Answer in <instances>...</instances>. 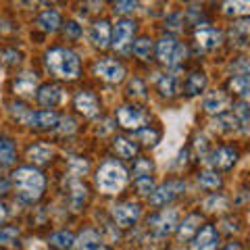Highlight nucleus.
Wrapping results in <instances>:
<instances>
[{
  "instance_id": "nucleus-48",
  "label": "nucleus",
  "mask_w": 250,
  "mask_h": 250,
  "mask_svg": "<svg viewBox=\"0 0 250 250\" xmlns=\"http://www.w3.org/2000/svg\"><path fill=\"white\" fill-rule=\"evenodd\" d=\"M223 250H242V248H240V244H236V242H231V244H228Z\"/></svg>"
},
{
  "instance_id": "nucleus-33",
  "label": "nucleus",
  "mask_w": 250,
  "mask_h": 250,
  "mask_svg": "<svg viewBox=\"0 0 250 250\" xmlns=\"http://www.w3.org/2000/svg\"><path fill=\"white\" fill-rule=\"evenodd\" d=\"M198 182L202 188H210V190H217L219 186H221V177L213 171H207V173H200L198 175Z\"/></svg>"
},
{
  "instance_id": "nucleus-26",
  "label": "nucleus",
  "mask_w": 250,
  "mask_h": 250,
  "mask_svg": "<svg viewBox=\"0 0 250 250\" xmlns=\"http://www.w3.org/2000/svg\"><path fill=\"white\" fill-rule=\"evenodd\" d=\"M229 88L233 90V94H238L242 100H246L248 94H250V77H248L246 73L233 75L231 82H229Z\"/></svg>"
},
{
  "instance_id": "nucleus-15",
  "label": "nucleus",
  "mask_w": 250,
  "mask_h": 250,
  "mask_svg": "<svg viewBox=\"0 0 250 250\" xmlns=\"http://www.w3.org/2000/svg\"><path fill=\"white\" fill-rule=\"evenodd\" d=\"M27 123L36 129H50L59 123V115L54 111H36V113H29Z\"/></svg>"
},
{
  "instance_id": "nucleus-47",
  "label": "nucleus",
  "mask_w": 250,
  "mask_h": 250,
  "mask_svg": "<svg viewBox=\"0 0 250 250\" xmlns=\"http://www.w3.org/2000/svg\"><path fill=\"white\" fill-rule=\"evenodd\" d=\"M9 188H11V182H9V177L0 173V194H6V192H9Z\"/></svg>"
},
{
  "instance_id": "nucleus-8",
  "label": "nucleus",
  "mask_w": 250,
  "mask_h": 250,
  "mask_svg": "<svg viewBox=\"0 0 250 250\" xmlns=\"http://www.w3.org/2000/svg\"><path fill=\"white\" fill-rule=\"evenodd\" d=\"M140 213H142V208H140L138 202H123V205L113 208V217H115L117 225H121V228H129V225H134L138 221Z\"/></svg>"
},
{
  "instance_id": "nucleus-39",
  "label": "nucleus",
  "mask_w": 250,
  "mask_h": 250,
  "mask_svg": "<svg viewBox=\"0 0 250 250\" xmlns=\"http://www.w3.org/2000/svg\"><path fill=\"white\" fill-rule=\"evenodd\" d=\"M236 123H238V119L233 115H219V119L215 121V127L219 125V129H236Z\"/></svg>"
},
{
  "instance_id": "nucleus-49",
  "label": "nucleus",
  "mask_w": 250,
  "mask_h": 250,
  "mask_svg": "<svg viewBox=\"0 0 250 250\" xmlns=\"http://www.w3.org/2000/svg\"><path fill=\"white\" fill-rule=\"evenodd\" d=\"M4 217H6V207L0 205V221H4Z\"/></svg>"
},
{
  "instance_id": "nucleus-17",
  "label": "nucleus",
  "mask_w": 250,
  "mask_h": 250,
  "mask_svg": "<svg viewBox=\"0 0 250 250\" xmlns=\"http://www.w3.org/2000/svg\"><path fill=\"white\" fill-rule=\"evenodd\" d=\"M13 90L19 96H34V92H38V77L34 73H23L13 82Z\"/></svg>"
},
{
  "instance_id": "nucleus-12",
  "label": "nucleus",
  "mask_w": 250,
  "mask_h": 250,
  "mask_svg": "<svg viewBox=\"0 0 250 250\" xmlns=\"http://www.w3.org/2000/svg\"><path fill=\"white\" fill-rule=\"evenodd\" d=\"M221 31L215 29V27H210V25H198L196 29V42L200 48H205V50H210V48H215V46L221 44Z\"/></svg>"
},
{
  "instance_id": "nucleus-18",
  "label": "nucleus",
  "mask_w": 250,
  "mask_h": 250,
  "mask_svg": "<svg viewBox=\"0 0 250 250\" xmlns=\"http://www.w3.org/2000/svg\"><path fill=\"white\" fill-rule=\"evenodd\" d=\"M62 90L59 88V85H52V83H46L42 85L40 90H38V100H40V104L44 106H54V104H59L61 100H62Z\"/></svg>"
},
{
  "instance_id": "nucleus-30",
  "label": "nucleus",
  "mask_w": 250,
  "mask_h": 250,
  "mask_svg": "<svg viewBox=\"0 0 250 250\" xmlns=\"http://www.w3.org/2000/svg\"><path fill=\"white\" fill-rule=\"evenodd\" d=\"M48 242H50V246H54V248L67 250V248L73 246L75 238H73V233H69V231H57V233H52Z\"/></svg>"
},
{
  "instance_id": "nucleus-31",
  "label": "nucleus",
  "mask_w": 250,
  "mask_h": 250,
  "mask_svg": "<svg viewBox=\"0 0 250 250\" xmlns=\"http://www.w3.org/2000/svg\"><path fill=\"white\" fill-rule=\"evenodd\" d=\"M85 192L88 190H85V186L82 182H77V179L71 182V205L75 210H80V207L85 202Z\"/></svg>"
},
{
  "instance_id": "nucleus-14",
  "label": "nucleus",
  "mask_w": 250,
  "mask_h": 250,
  "mask_svg": "<svg viewBox=\"0 0 250 250\" xmlns=\"http://www.w3.org/2000/svg\"><path fill=\"white\" fill-rule=\"evenodd\" d=\"M217 244H219L217 229L213 228V225H207V228L200 229L196 240H194L192 250H217Z\"/></svg>"
},
{
  "instance_id": "nucleus-50",
  "label": "nucleus",
  "mask_w": 250,
  "mask_h": 250,
  "mask_svg": "<svg viewBox=\"0 0 250 250\" xmlns=\"http://www.w3.org/2000/svg\"><path fill=\"white\" fill-rule=\"evenodd\" d=\"M94 250H106V248H94Z\"/></svg>"
},
{
  "instance_id": "nucleus-25",
  "label": "nucleus",
  "mask_w": 250,
  "mask_h": 250,
  "mask_svg": "<svg viewBox=\"0 0 250 250\" xmlns=\"http://www.w3.org/2000/svg\"><path fill=\"white\" fill-rule=\"evenodd\" d=\"M229 34H231V40L236 42L238 46H246V42H248V34H250V23H248V19H240V21H236V23L231 25Z\"/></svg>"
},
{
  "instance_id": "nucleus-1",
  "label": "nucleus",
  "mask_w": 250,
  "mask_h": 250,
  "mask_svg": "<svg viewBox=\"0 0 250 250\" xmlns=\"http://www.w3.org/2000/svg\"><path fill=\"white\" fill-rule=\"evenodd\" d=\"M13 184H15V188H17L19 198L27 200V202H34V200H38L42 196L46 182H44V175L38 169L19 167L13 173Z\"/></svg>"
},
{
  "instance_id": "nucleus-5",
  "label": "nucleus",
  "mask_w": 250,
  "mask_h": 250,
  "mask_svg": "<svg viewBox=\"0 0 250 250\" xmlns=\"http://www.w3.org/2000/svg\"><path fill=\"white\" fill-rule=\"evenodd\" d=\"M184 182H167L159 188H154L150 194V205L152 207H165L167 202H171L173 198H177L179 194L184 192Z\"/></svg>"
},
{
  "instance_id": "nucleus-3",
  "label": "nucleus",
  "mask_w": 250,
  "mask_h": 250,
  "mask_svg": "<svg viewBox=\"0 0 250 250\" xmlns=\"http://www.w3.org/2000/svg\"><path fill=\"white\" fill-rule=\"evenodd\" d=\"M125 182H127V171L123 169L121 163L106 161L104 165L98 169L96 184L100 188V192H104V194H117V192L123 190Z\"/></svg>"
},
{
  "instance_id": "nucleus-32",
  "label": "nucleus",
  "mask_w": 250,
  "mask_h": 250,
  "mask_svg": "<svg viewBox=\"0 0 250 250\" xmlns=\"http://www.w3.org/2000/svg\"><path fill=\"white\" fill-rule=\"evenodd\" d=\"M134 54L138 59H150L152 54V42L148 40V38H140V40L134 42Z\"/></svg>"
},
{
  "instance_id": "nucleus-7",
  "label": "nucleus",
  "mask_w": 250,
  "mask_h": 250,
  "mask_svg": "<svg viewBox=\"0 0 250 250\" xmlns=\"http://www.w3.org/2000/svg\"><path fill=\"white\" fill-rule=\"evenodd\" d=\"M94 73H96L98 77H103L104 82H111V83H117L123 80L125 75V69L119 61L115 59H103L98 61L96 65H94Z\"/></svg>"
},
{
  "instance_id": "nucleus-43",
  "label": "nucleus",
  "mask_w": 250,
  "mask_h": 250,
  "mask_svg": "<svg viewBox=\"0 0 250 250\" xmlns=\"http://www.w3.org/2000/svg\"><path fill=\"white\" fill-rule=\"evenodd\" d=\"M71 169L75 175H83V173H88V163L80 159H71Z\"/></svg>"
},
{
  "instance_id": "nucleus-13",
  "label": "nucleus",
  "mask_w": 250,
  "mask_h": 250,
  "mask_svg": "<svg viewBox=\"0 0 250 250\" xmlns=\"http://www.w3.org/2000/svg\"><path fill=\"white\" fill-rule=\"evenodd\" d=\"M228 106H229V96L221 90L210 92L205 98V111L210 113V115H223Z\"/></svg>"
},
{
  "instance_id": "nucleus-38",
  "label": "nucleus",
  "mask_w": 250,
  "mask_h": 250,
  "mask_svg": "<svg viewBox=\"0 0 250 250\" xmlns=\"http://www.w3.org/2000/svg\"><path fill=\"white\" fill-rule=\"evenodd\" d=\"M150 171H152V163L148 161V159H138V161H136V165H134V175L144 177V175H150Z\"/></svg>"
},
{
  "instance_id": "nucleus-23",
  "label": "nucleus",
  "mask_w": 250,
  "mask_h": 250,
  "mask_svg": "<svg viewBox=\"0 0 250 250\" xmlns=\"http://www.w3.org/2000/svg\"><path fill=\"white\" fill-rule=\"evenodd\" d=\"M27 159L34 161L36 165H44V163H48L52 159V148L48 144H34L27 150Z\"/></svg>"
},
{
  "instance_id": "nucleus-45",
  "label": "nucleus",
  "mask_w": 250,
  "mask_h": 250,
  "mask_svg": "<svg viewBox=\"0 0 250 250\" xmlns=\"http://www.w3.org/2000/svg\"><path fill=\"white\" fill-rule=\"evenodd\" d=\"M82 34V27L77 25V23H73V21H69L67 25H65V36H69V38H77Z\"/></svg>"
},
{
  "instance_id": "nucleus-37",
  "label": "nucleus",
  "mask_w": 250,
  "mask_h": 250,
  "mask_svg": "<svg viewBox=\"0 0 250 250\" xmlns=\"http://www.w3.org/2000/svg\"><path fill=\"white\" fill-rule=\"evenodd\" d=\"M127 94L129 96H138V98H146V85L142 80H131L129 82V88H127Z\"/></svg>"
},
{
  "instance_id": "nucleus-2",
  "label": "nucleus",
  "mask_w": 250,
  "mask_h": 250,
  "mask_svg": "<svg viewBox=\"0 0 250 250\" xmlns=\"http://www.w3.org/2000/svg\"><path fill=\"white\" fill-rule=\"evenodd\" d=\"M46 65L61 80H75L80 75V59L67 48H52L46 54Z\"/></svg>"
},
{
  "instance_id": "nucleus-42",
  "label": "nucleus",
  "mask_w": 250,
  "mask_h": 250,
  "mask_svg": "<svg viewBox=\"0 0 250 250\" xmlns=\"http://www.w3.org/2000/svg\"><path fill=\"white\" fill-rule=\"evenodd\" d=\"M138 9L136 2H117L115 4V15H127V13H134Z\"/></svg>"
},
{
  "instance_id": "nucleus-46",
  "label": "nucleus",
  "mask_w": 250,
  "mask_h": 250,
  "mask_svg": "<svg viewBox=\"0 0 250 250\" xmlns=\"http://www.w3.org/2000/svg\"><path fill=\"white\" fill-rule=\"evenodd\" d=\"M140 138H142V140H150L148 144H154V140L159 138V134H156V131H148V129H144V131H140Z\"/></svg>"
},
{
  "instance_id": "nucleus-41",
  "label": "nucleus",
  "mask_w": 250,
  "mask_h": 250,
  "mask_svg": "<svg viewBox=\"0 0 250 250\" xmlns=\"http://www.w3.org/2000/svg\"><path fill=\"white\" fill-rule=\"evenodd\" d=\"M233 117H236V119H240L242 125H246V123H248V106H246V100H240V103H238Z\"/></svg>"
},
{
  "instance_id": "nucleus-27",
  "label": "nucleus",
  "mask_w": 250,
  "mask_h": 250,
  "mask_svg": "<svg viewBox=\"0 0 250 250\" xmlns=\"http://www.w3.org/2000/svg\"><path fill=\"white\" fill-rule=\"evenodd\" d=\"M15 163V144L9 138L0 136V167H9Z\"/></svg>"
},
{
  "instance_id": "nucleus-6",
  "label": "nucleus",
  "mask_w": 250,
  "mask_h": 250,
  "mask_svg": "<svg viewBox=\"0 0 250 250\" xmlns=\"http://www.w3.org/2000/svg\"><path fill=\"white\" fill-rule=\"evenodd\" d=\"M146 113L142 111V108H138V106H129V104H125L121 106L119 111H117V121H119L121 127L125 129H142V125L146 123Z\"/></svg>"
},
{
  "instance_id": "nucleus-21",
  "label": "nucleus",
  "mask_w": 250,
  "mask_h": 250,
  "mask_svg": "<svg viewBox=\"0 0 250 250\" xmlns=\"http://www.w3.org/2000/svg\"><path fill=\"white\" fill-rule=\"evenodd\" d=\"M205 85H207V77L205 73H198V71H194L186 77V83H184V90L188 96H196V94H200L202 90H205Z\"/></svg>"
},
{
  "instance_id": "nucleus-35",
  "label": "nucleus",
  "mask_w": 250,
  "mask_h": 250,
  "mask_svg": "<svg viewBox=\"0 0 250 250\" xmlns=\"http://www.w3.org/2000/svg\"><path fill=\"white\" fill-rule=\"evenodd\" d=\"M17 236H19V231L15 228L0 229V246H15L17 244Z\"/></svg>"
},
{
  "instance_id": "nucleus-34",
  "label": "nucleus",
  "mask_w": 250,
  "mask_h": 250,
  "mask_svg": "<svg viewBox=\"0 0 250 250\" xmlns=\"http://www.w3.org/2000/svg\"><path fill=\"white\" fill-rule=\"evenodd\" d=\"M136 188L142 196H150L152 190H154V182L150 175H144V177H136Z\"/></svg>"
},
{
  "instance_id": "nucleus-16",
  "label": "nucleus",
  "mask_w": 250,
  "mask_h": 250,
  "mask_svg": "<svg viewBox=\"0 0 250 250\" xmlns=\"http://www.w3.org/2000/svg\"><path fill=\"white\" fill-rule=\"evenodd\" d=\"M75 108L83 117H96V113H98V100L90 92H80L75 96Z\"/></svg>"
},
{
  "instance_id": "nucleus-36",
  "label": "nucleus",
  "mask_w": 250,
  "mask_h": 250,
  "mask_svg": "<svg viewBox=\"0 0 250 250\" xmlns=\"http://www.w3.org/2000/svg\"><path fill=\"white\" fill-rule=\"evenodd\" d=\"M223 9L228 15H246L250 11V4L248 2H225Z\"/></svg>"
},
{
  "instance_id": "nucleus-11",
  "label": "nucleus",
  "mask_w": 250,
  "mask_h": 250,
  "mask_svg": "<svg viewBox=\"0 0 250 250\" xmlns=\"http://www.w3.org/2000/svg\"><path fill=\"white\" fill-rule=\"evenodd\" d=\"M152 228L156 229V233L161 236H167L177 228V210L169 208V210H161L159 215L152 219Z\"/></svg>"
},
{
  "instance_id": "nucleus-9",
  "label": "nucleus",
  "mask_w": 250,
  "mask_h": 250,
  "mask_svg": "<svg viewBox=\"0 0 250 250\" xmlns=\"http://www.w3.org/2000/svg\"><path fill=\"white\" fill-rule=\"evenodd\" d=\"M134 31H136V23L134 21H129V19L117 21V27H115V34H113V48L115 50H123L125 46L131 42Z\"/></svg>"
},
{
  "instance_id": "nucleus-44",
  "label": "nucleus",
  "mask_w": 250,
  "mask_h": 250,
  "mask_svg": "<svg viewBox=\"0 0 250 250\" xmlns=\"http://www.w3.org/2000/svg\"><path fill=\"white\" fill-rule=\"evenodd\" d=\"M61 123H62L61 127H59V131H61V134H71V131L75 129V121L71 119V117H65V119H62Z\"/></svg>"
},
{
  "instance_id": "nucleus-10",
  "label": "nucleus",
  "mask_w": 250,
  "mask_h": 250,
  "mask_svg": "<svg viewBox=\"0 0 250 250\" xmlns=\"http://www.w3.org/2000/svg\"><path fill=\"white\" fill-rule=\"evenodd\" d=\"M236 161H238V152L229 146L217 148V150H213L208 156V165L215 169H229V167H233Z\"/></svg>"
},
{
  "instance_id": "nucleus-20",
  "label": "nucleus",
  "mask_w": 250,
  "mask_h": 250,
  "mask_svg": "<svg viewBox=\"0 0 250 250\" xmlns=\"http://www.w3.org/2000/svg\"><path fill=\"white\" fill-rule=\"evenodd\" d=\"M200 223H202L200 215H190V217H186V219H184V223L179 225V233H177L179 240H182V242L192 240V238H194V233L198 231Z\"/></svg>"
},
{
  "instance_id": "nucleus-4",
  "label": "nucleus",
  "mask_w": 250,
  "mask_h": 250,
  "mask_svg": "<svg viewBox=\"0 0 250 250\" xmlns=\"http://www.w3.org/2000/svg\"><path fill=\"white\" fill-rule=\"evenodd\" d=\"M186 46L179 44L173 36H163L159 40V46H156V54L165 65H177L186 57Z\"/></svg>"
},
{
  "instance_id": "nucleus-28",
  "label": "nucleus",
  "mask_w": 250,
  "mask_h": 250,
  "mask_svg": "<svg viewBox=\"0 0 250 250\" xmlns=\"http://www.w3.org/2000/svg\"><path fill=\"white\" fill-rule=\"evenodd\" d=\"M38 25L44 31H57L61 25V15L57 11H44L40 17H38Z\"/></svg>"
},
{
  "instance_id": "nucleus-19",
  "label": "nucleus",
  "mask_w": 250,
  "mask_h": 250,
  "mask_svg": "<svg viewBox=\"0 0 250 250\" xmlns=\"http://www.w3.org/2000/svg\"><path fill=\"white\" fill-rule=\"evenodd\" d=\"M92 42L98 46V48H106L108 42H111V25L108 21H96L92 25Z\"/></svg>"
},
{
  "instance_id": "nucleus-22",
  "label": "nucleus",
  "mask_w": 250,
  "mask_h": 250,
  "mask_svg": "<svg viewBox=\"0 0 250 250\" xmlns=\"http://www.w3.org/2000/svg\"><path fill=\"white\" fill-rule=\"evenodd\" d=\"M113 146H115V150H117V154H119L121 159H134V156L138 154V144L134 142V140H129V138L117 136Z\"/></svg>"
},
{
  "instance_id": "nucleus-24",
  "label": "nucleus",
  "mask_w": 250,
  "mask_h": 250,
  "mask_svg": "<svg viewBox=\"0 0 250 250\" xmlns=\"http://www.w3.org/2000/svg\"><path fill=\"white\" fill-rule=\"evenodd\" d=\"M156 88H159L161 92V96H175L177 94V88H179V80H177V75L173 73H169V75H161L159 77V82H156Z\"/></svg>"
},
{
  "instance_id": "nucleus-40",
  "label": "nucleus",
  "mask_w": 250,
  "mask_h": 250,
  "mask_svg": "<svg viewBox=\"0 0 250 250\" xmlns=\"http://www.w3.org/2000/svg\"><path fill=\"white\" fill-rule=\"evenodd\" d=\"M21 61V54L17 50H0V62H4V65H17Z\"/></svg>"
},
{
  "instance_id": "nucleus-29",
  "label": "nucleus",
  "mask_w": 250,
  "mask_h": 250,
  "mask_svg": "<svg viewBox=\"0 0 250 250\" xmlns=\"http://www.w3.org/2000/svg\"><path fill=\"white\" fill-rule=\"evenodd\" d=\"M98 242H100V236L96 231H94V229H85L82 236L73 242V246L77 250H94V246H96Z\"/></svg>"
}]
</instances>
